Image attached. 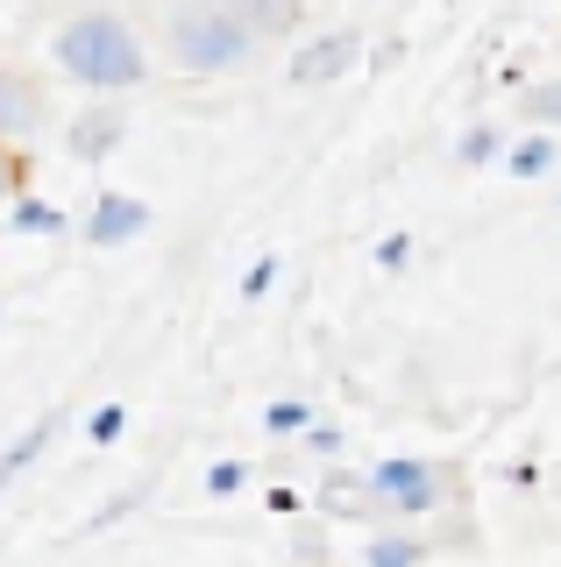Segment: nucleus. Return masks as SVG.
<instances>
[{
  "label": "nucleus",
  "instance_id": "nucleus-1",
  "mask_svg": "<svg viewBox=\"0 0 561 567\" xmlns=\"http://www.w3.org/2000/svg\"><path fill=\"white\" fill-rule=\"evenodd\" d=\"M50 64L72 85H85V93H100V100L150 85V43L129 29V14H114V8H79L72 22H58Z\"/></svg>",
  "mask_w": 561,
  "mask_h": 567
},
{
  "label": "nucleus",
  "instance_id": "nucleus-2",
  "mask_svg": "<svg viewBox=\"0 0 561 567\" xmlns=\"http://www.w3.org/2000/svg\"><path fill=\"white\" fill-rule=\"evenodd\" d=\"M164 50L185 79H235V71L256 64V35L221 8V0H178L164 22Z\"/></svg>",
  "mask_w": 561,
  "mask_h": 567
},
{
  "label": "nucleus",
  "instance_id": "nucleus-3",
  "mask_svg": "<svg viewBox=\"0 0 561 567\" xmlns=\"http://www.w3.org/2000/svg\"><path fill=\"white\" fill-rule=\"evenodd\" d=\"M363 483H370L384 525H419L441 504H462V475L434 454H384V461L363 468Z\"/></svg>",
  "mask_w": 561,
  "mask_h": 567
},
{
  "label": "nucleus",
  "instance_id": "nucleus-4",
  "mask_svg": "<svg viewBox=\"0 0 561 567\" xmlns=\"http://www.w3.org/2000/svg\"><path fill=\"white\" fill-rule=\"evenodd\" d=\"M121 142H129V106H114V100H93V106H79V114L64 121V156L85 164V171L114 164Z\"/></svg>",
  "mask_w": 561,
  "mask_h": 567
},
{
  "label": "nucleus",
  "instance_id": "nucleus-5",
  "mask_svg": "<svg viewBox=\"0 0 561 567\" xmlns=\"http://www.w3.org/2000/svg\"><path fill=\"white\" fill-rule=\"evenodd\" d=\"M356 64H363V35H356V29H327V35H306V43L292 50L285 79H292V85H335V79H348Z\"/></svg>",
  "mask_w": 561,
  "mask_h": 567
},
{
  "label": "nucleus",
  "instance_id": "nucleus-6",
  "mask_svg": "<svg viewBox=\"0 0 561 567\" xmlns=\"http://www.w3.org/2000/svg\"><path fill=\"white\" fill-rule=\"evenodd\" d=\"M150 220H156L150 199H135V192H100V199L85 206V220H79V241L85 248H129Z\"/></svg>",
  "mask_w": 561,
  "mask_h": 567
},
{
  "label": "nucleus",
  "instance_id": "nucleus-7",
  "mask_svg": "<svg viewBox=\"0 0 561 567\" xmlns=\"http://www.w3.org/2000/svg\"><path fill=\"white\" fill-rule=\"evenodd\" d=\"M43 121H50L43 85L29 79V71H8V64H0V142H8V150H29V142L43 135Z\"/></svg>",
  "mask_w": 561,
  "mask_h": 567
},
{
  "label": "nucleus",
  "instance_id": "nucleus-8",
  "mask_svg": "<svg viewBox=\"0 0 561 567\" xmlns=\"http://www.w3.org/2000/svg\"><path fill=\"white\" fill-rule=\"evenodd\" d=\"M313 511H320V518H348V525H384V511H377V496H370V483H363V468H341V461H335V468H327V483H320V504H313Z\"/></svg>",
  "mask_w": 561,
  "mask_h": 567
},
{
  "label": "nucleus",
  "instance_id": "nucleus-9",
  "mask_svg": "<svg viewBox=\"0 0 561 567\" xmlns=\"http://www.w3.org/2000/svg\"><path fill=\"white\" fill-rule=\"evenodd\" d=\"M58 425H64V412H43V419H29L22 433L8 440V447H0V496H8L14 483H22L29 468H37V461L58 447Z\"/></svg>",
  "mask_w": 561,
  "mask_h": 567
},
{
  "label": "nucleus",
  "instance_id": "nucleus-10",
  "mask_svg": "<svg viewBox=\"0 0 561 567\" xmlns=\"http://www.w3.org/2000/svg\"><path fill=\"white\" fill-rule=\"evenodd\" d=\"M221 8L235 14L256 43H285V35H299V22H306V0H221Z\"/></svg>",
  "mask_w": 561,
  "mask_h": 567
},
{
  "label": "nucleus",
  "instance_id": "nucleus-11",
  "mask_svg": "<svg viewBox=\"0 0 561 567\" xmlns=\"http://www.w3.org/2000/svg\"><path fill=\"white\" fill-rule=\"evenodd\" d=\"M434 560V532L419 525H377L363 546V567H427Z\"/></svg>",
  "mask_w": 561,
  "mask_h": 567
},
{
  "label": "nucleus",
  "instance_id": "nucleus-12",
  "mask_svg": "<svg viewBox=\"0 0 561 567\" xmlns=\"http://www.w3.org/2000/svg\"><path fill=\"white\" fill-rule=\"evenodd\" d=\"M548 171H561V150H554V135L526 128L519 142H504V177H519V185H533V177H548Z\"/></svg>",
  "mask_w": 561,
  "mask_h": 567
},
{
  "label": "nucleus",
  "instance_id": "nucleus-13",
  "mask_svg": "<svg viewBox=\"0 0 561 567\" xmlns=\"http://www.w3.org/2000/svg\"><path fill=\"white\" fill-rule=\"evenodd\" d=\"M8 227H14V235H72V213H64L58 199H37V192H22V199H14L8 206Z\"/></svg>",
  "mask_w": 561,
  "mask_h": 567
},
{
  "label": "nucleus",
  "instance_id": "nucleus-14",
  "mask_svg": "<svg viewBox=\"0 0 561 567\" xmlns=\"http://www.w3.org/2000/svg\"><path fill=\"white\" fill-rule=\"evenodd\" d=\"M150 489H156V483H150V475H143V483H129V489H114V496H108V504H100V511H93V518H85V525H79V539H100V532H114V525H129V518H135V511H143V504H150Z\"/></svg>",
  "mask_w": 561,
  "mask_h": 567
},
{
  "label": "nucleus",
  "instance_id": "nucleus-15",
  "mask_svg": "<svg viewBox=\"0 0 561 567\" xmlns=\"http://www.w3.org/2000/svg\"><path fill=\"white\" fill-rule=\"evenodd\" d=\"M455 164H462V171H490V164H504V135H498V121H469V128L455 135Z\"/></svg>",
  "mask_w": 561,
  "mask_h": 567
},
{
  "label": "nucleus",
  "instance_id": "nucleus-16",
  "mask_svg": "<svg viewBox=\"0 0 561 567\" xmlns=\"http://www.w3.org/2000/svg\"><path fill=\"white\" fill-rule=\"evenodd\" d=\"M519 121H526V128H540V135L561 128V71H554V79H533L519 93Z\"/></svg>",
  "mask_w": 561,
  "mask_h": 567
},
{
  "label": "nucleus",
  "instance_id": "nucleus-17",
  "mask_svg": "<svg viewBox=\"0 0 561 567\" xmlns=\"http://www.w3.org/2000/svg\"><path fill=\"white\" fill-rule=\"evenodd\" d=\"M313 419H320V412H313V398H271V404H263V433H271V440H292V447L306 440Z\"/></svg>",
  "mask_w": 561,
  "mask_h": 567
},
{
  "label": "nucleus",
  "instance_id": "nucleus-18",
  "mask_svg": "<svg viewBox=\"0 0 561 567\" xmlns=\"http://www.w3.org/2000/svg\"><path fill=\"white\" fill-rule=\"evenodd\" d=\"M121 433H129V404H121V398H108V404L85 412V440H93V447H114Z\"/></svg>",
  "mask_w": 561,
  "mask_h": 567
},
{
  "label": "nucleus",
  "instance_id": "nucleus-19",
  "mask_svg": "<svg viewBox=\"0 0 561 567\" xmlns=\"http://www.w3.org/2000/svg\"><path fill=\"white\" fill-rule=\"evenodd\" d=\"M249 461H242V454H221L214 461V468H206V496H214V504H221V496H242V489H249Z\"/></svg>",
  "mask_w": 561,
  "mask_h": 567
},
{
  "label": "nucleus",
  "instance_id": "nucleus-20",
  "mask_svg": "<svg viewBox=\"0 0 561 567\" xmlns=\"http://www.w3.org/2000/svg\"><path fill=\"white\" fill-rule=\"evenodd\" d=\"M341 447H348V433H341L335 419H313V425H306V440H299V454L327 461V468H335V461H341Z\"/></svg>",
  "mask_w": 561,
  "mask_h": 567
},
{
  "label": "nucleus",
  "instance_id": "nucleus-21",
  "mask_svg": "<svg viewBox=\"0 0 561 567\" xmlns=\"http://www.w3.org/2000/svg\"><path fill=\"white\" fill-rule=\"evenodd\" d=\"M22 192H29V156L0 142V213H8L14 199H22Z\"/></svg>",
  "mask_w": 561,
  "mask_h": 567
},
{
  "label": "nucleus",
  "instance_id": "nucleus-22",
  "mask_svg": "<svg viewBox=\"0 0 561 567\" xmlns=\"http://www.w3.org/2000/svg\"><path fill=\"white\" fill-rule=\"evenodd\" d=\"M271 291H277V256H256L249 270H242V298H249V306H263Z\"/></svg>",
  "mask_w": 561,
  "mask_h": 567
},
{
  "label": "nucleus",
  "instance_id": "nucleus-23",
  "mask_svg": "<svg viewBox=\"0 0 561 567\" xmlns=\"http://www.w3.org/2000/svg\"><path fill=\"white\" fill-rule=\"evenodd\" d=\"M406 262H412V235H406V227H391V235L377 241V270H406Z\"/></svg>",
  "mask_w": 561,
  "mask_h": 567
},
{
  "label": "nucleus",
  "instance_id": "nucleus-24",
  "mask_svg": "<svg viewBox=\"0 0 561 567\" xmlns=\"http://www.w3.org/2000/svg\"><path fill=\"white\" fill-rule=\"evenodd\" d=\"M292 554H299V560H313V567H335V560H327V539H320L313 525H299V539H292Z\"/></svg>",
  "mask_w": 561,
  "mask_h": 567
},
{
  "label": "nucleus",
  "instance_id": "nucleus-25",
  "mask_svg": "<svg viewBox=\"0 0 561 567\" xmlns=\"http://www.w3.org/2000/svg\"><path fill=\"white\" fill-rule=\"evenodd\" d=\"M271 511H277V518H306V504H299V489H285V483H277V489H271Z\"/></svg>",
  "mask_w": 561,
  "mask_h": 567
},
{
  "label": "nucleus",
  "instance_id": "nucleus-26",
  "mask_svg": "<svg viewBox=\"0 0 561 567\" xmlns=\"http://www.w3.org/2000/svg\"><path fill=\"white\" fill-rule=\"evenodd\" d=\"M335 567H341V560H335ZM356 567H363V560H356Z\"/></svg>",
  "mask_w": 561,
  "mask_h": 567
}]
</instances>
